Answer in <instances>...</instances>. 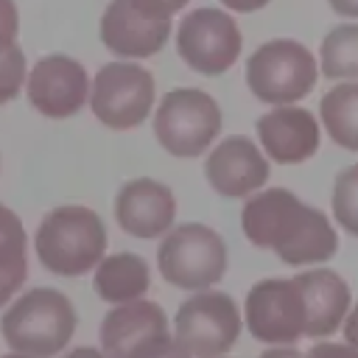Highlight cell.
<instances>
[{
  "label": "cell",
  "instance_id": "3957f363",
  "mask_svg": "<svg viewBox=\"0 0 358 358\" xmlns=\"http://www.w3.org/2000/svg\"><path fill=\"white\" fill-rule=\"evenodd\" d=\"M34 249L50 274L81 277L101 263L106 252V227L95 210L62 204L39 221Z\"/></svg>",
  "mask_w": 358,
  "mask_h": 358
},
{
  "label": "cell",
  "instance_id": "7402d4cb",
  "mask_svg": "<svg viewBox=\"0 0 358 358\" xmlns=\"http://www.w3.org/2000/svg\"><path fill=\"white\" fill-rule=\"evenodd\" d=\"M333 218L344 232L358 238V162L338 171L333 185Z\"/></svg>",
  "mask_w": 358,
  "mask_h": 358
},
{
  "label": "cell",
  "instance_id": "f1b7e54d",
  "mask_svg": "<svg viewBox=\"0 0 358 358\" xmlns=\"http://www.w3.org/2000/svg\"><path fill=\"white\" fill-rule=\"evenodd\" d=\"M224 8L235 11V14H252V11H260L266 8L271 0H218Z\"/></svg>",
  "mask_w": 358,
  "mask_h": 358
},
{
  "label": "cell",
  "instance_id": "484cf974",
  "mask_svg": "<svg viewBox=\"0 0 358 358\" xmlns=\"http://www.w3.org/2000/svg\"><path fill=\"white\" fill-rule=\"evenodd\" d=\"M305 358H358V350L350 344H338V341H319L308 350Z\"/></svg>",
  "mask_w": 358,
  "mask_h": 358
},
{
  "label": "cell",
  "instance_id": "8992f818",
  "mask_svg": "<svg viewBox=\"0 0 358 358\" xmlns=\"http://www.w3.org/2000/svg\"><path fill=\"white\" fill-rule=\"evenodd\" d=\"M316 56L296 39H268L246 59V87L271 106L302 101L316 87Z\"/></svg>",
  "mask_w": 358,
  "mask_h": 358
},
{
  "label": "cell",
  "instance_id": "ba28073f",
  "mask_svg": "<svg viewBox=\"0 0 358 358\" xmlns=\"http://www.w3.org/2000/svg\"><path fill=\"white\" fill-rule=\"evenodd\" d=\"M173 338L190 358H221L241 338V310L224 291L190 294L173 316Z\"/></svg>",
  "mask_w": 358,
  "mask_h": 358
},
{
  "label": "cell",
  "instance_id": "30bf717a",
  "mask_svg": "<svg viewBox=\"0 0 358 358\" xmlns=\"http://www.w3.org/2000/svg\"><path fill=\"white\" fill-rule=\"evenodd\" d=\"M243 322L255 341L271 347H291L305 336L308 313L294 277H268L249 288L243 302Z\"/></svg>",
  "mask_w": 358,
  "mask_h": 358
},
{
  "label": "cell",
  "instance_id": "52a82bcc",
  "mask_svg": "<svg viewBox=\"0 0 358 358\" xmlns=\"http://www.w3.org/2000/svg\"><path fill=\"white\" fill-rule=\"evenodd\" d=\"M157 98L154 76L134 62H106L90 84V109L101 126L126 131L145 123Z\"/></svg>",
  "mask_w": 358,
  "mask_h": 358
},
{
  "label": "cell",
  "instance_id": "5b68a950",
  "mask_svg": "<svg viewBox=\"0 0 358 358\" xmlns=\"http://www.w3.org/2000/svg\"><path fill=\"white\" fill-rule=\"evenodd\" d=\"M157 266L165 282L182 291H204L227 271V243L207 224L171 227L157 246Z\"/></svg>",
  "mask_w": 358,
  "mask_h": 358
},
{
  "label": "cell",
  "instance_id": "d6a6232c",
  "mask_svg": "<svg viewBox=\"0 0 358 358\" xmlns=\"http://www.w3.org/2000/svg\"><path fill=\"white\" fill-rule=\"evenodd\" d=\"M0 358H31V355H22V352H8V355H0Z\"/></svg>",
  "mask_w": 358,
  "mask_h": 358
},
{
  "label": "cell",
  "instance_id": "83f0119b",
  "mask_svg": "<svg viewBox=\"0 0 358 358\" xmlns=\"http://www.w3.org/2000/svg\"><path fill=\"white\" fill-rule=\"evenodd\" d=\"M341 330H344V344L358 350V305H350V310L341 322Z\"/></svg>",
  "mask_w": 358,
  "mask_h": 358
},
{
  "label": "cell",
  "instance_id": "7c38bea8",
  "mask_svg": "<svg viewBox=\"0 0 358 358\" xmlns=\"http://www.w3.org/2000/svg\"><path fill=\"white\" fill-rule=\"evenodd\" d=\"M171 39V20L154 17L131 0H109L101 14V42L120 59H148Z\"/></svg>",
  "mask_w": 358,
  "mask_h": 358
},
{
  "label": "cell",
  "instance_id": "2e32d148",
  "mask_svg": "<svg viewBox=\"0 0 358 358\" xmlns=\"http://www.w3.org/2000/svg\"><path fill=\"white\" fill-rule=\"evenodd\" d=\"M294 282L299 285L305 299V313H308L305 336L310 338L333 336L352 305V291L347 280L330 268H308V271H299Z\"/></svg>",
  "mask_w": 358,
  "mask_h": 358
},
{
  "label": "cell",
  "instance_id": "277c9868",
  "mask_svg": "<svg viewBox=\"0 0 358 358\" xmlns=\"http://www.w3.org/2000/svg\"><path fill=\"white\" fill-rule=\"evenodd\" d=\"M221 123L218 101L196 87L168 90L154 112V134L159 145L179 159L201 157L221 134Z\"/></svg>",
  "mask_w": 358,
  "mask_h": 358
},
{
  "label": "cell",
  "instance_id": "e0dca14e",
  "mask_svg": "<svg viewBox=\"0 0 358 358\" xmlns=\"http://www.w3.org/2000/svg\"><path fill=\"white\" fill-rule=\"evenodd\" d=\"M159 333H168V316L157 302H123L115 305L101 322V352L106 358H126L134 347Z\"/></svg>",
  "mask_w": 358,
  "mask_h": 358
},
{
  "label": "cell",
  "instance_id": "d6986e66",
  "mask_svg": "<svg viewBox=\"0 0 358 358\" xmlns=\"http://www.w3.org/2000/svg\"><path fill=\"white\" fill-rule=\"evenodd\" d=\"M28 277V235L20 215L0 204V308L22 288Z\"/></svg>",
  "mask_w": 358,
  "mask_h": 358
},
{
  "label": "cell",
  "instance_id": "4fadbf2b",
  "mask_svg": "<svg viewBox=\"0 0 358 358\" xmlns=\"http://www.w3.org/2000/svg\"><path fill=\"white\" fill-rule=\"evenodd\" d=\"M207 185L224 199H249L268 182V159L249 137L221 140L204 159Z\"/></svg>",
  "mask_w": 358,
  "mask_h": 358
},
{
  "label": "cell",
  "instance_id": "9c48e42d",
  "mask_svg": "<svg viewBox=\"0 0 358 358\" xmlns=\"http://www.w3.org/2000/svg\"><path fill=\"white\" fill-rule=\"evenodd\" d=\"M241 28L229 11L221 8H193L182 17L176 28V50L179 59L201 73V76H221L227 73L241 56Z\"/></svg>",
  "mask_w": 358,
  "mask_h": 358
},
{
  "label": "cell",
  "instance_id": "ac0fdd59",
  "mask_svg": "<svg viewBox=\"0 0 358 358\" xmlns=\"http://www.w3.org/2000/svg\"><path fill=\"white\" fill-rule=\"evenodd\" d=\"M151 285L148 263L134 252H115L103 255L101 263L92 268V288L98 299L109 305H123L143 299Z\"/></svg>",
  "mask_w": 358,
  "mask_h": 358
},
{
  "label": "cell",
  "instance_id": "6da1fadb",
  "mask_svg": "<svg viewBox=\"0 0 358 358\" xmlns=\"http://www.w3.org/2000/svg\"><path fill=\"white\" fill-rule=\"evenodd\" d=\"M241 227L249 243L271 249L288 266L327 263L338 249L330 218L285 187L252 193L241 210Z\"/></svg>",
  "mask_w": 358,
  "mask_h": 358
},
{
  "label": "cell",
  "instance_id": "5bb4252c",
  "mask_svg": "<svg viewBox=\"0 0 358 358\" xmlns=\"http://www.w3.org/2000/svg\"><path fill=\"white\" fill-rule=\"evenodd\" d=\"M176 218V199L168 185L140 176L129 179L115 196V221L131 238H162Z\"/></svg>",
  "mask_w": 358,
  "mask_h": 358
},
{
  "label": "cell",
  "instance_id": "4316f807",
  "mask_svg": "<svg viewBox=\"0 0 358 358\" xmlns=\"http://www.w3.org/2000/svg\"><path fill=\"white\" fill-rule=\"evenodd\" d=\"M131 3L140 6L143 11L154 14V17H165V20H171V17L179 14L190 0H131Z\"/></svg>",
  "mask_w": 358,
  "mask_h": 358
},
{
  "label": "cell",
  "instance_id": "f546056e",
  "mask_svg": "<svg viewBox=\"0 0 358 358\" xmlns=\"http://www.w3.org/2000/svg\"><path fill=\"white\" fill-rule=\"evenodd\" d=\"M330 8L338 14V17H347V20H358V0H327Z\"/></svg>",
  "mask_w": 358,
  "mask_h": 358
},
{
  "label": "cell",
  "instance_id": "603a6c76",
  "mask_svg": "<svg viewBox=\"0 0 358 358\" xmlns=\"http://www.w3.org/2000/svg\"><path fill=\"white\" fill-rule=\"evenodd\" d=\"M25 78H28V64L22 48L11 45L0 50V106L14 101L20 90H25Z\"/></svg>",
  "mask_w": 358,
  "mask_h": 358
},
{
  "label": "cell",
  "instance_id": "7a4b0ae2",
  "mask_svg": "<svg viewBox=\"0 0 358 358\" xmlns=\"http://www.w3.org/2000/svg\"><path fill=\"white\" fill-rule=\"evenodd\" d=\"M78 324V313L73 302L48 285L31 288L20 294L3 313L0 330L3 341L11 352H22L31 358H53L59 355Z\"/></svg>",
  "mask_w": 358,
  "mask_h": 358
},
{
  "label": "cell",
  "instance_id": "1f68e13d",
  "mask_svg": "<svg viewBox=\"0 0 358 358\" xmlns=\"http://www.w3.org/2000/svg\"><path fill=\"white\" fill-rule=\"evenodd\" d=\"M64 358H106L101 350H95V347H76V350H70Z\"/></svg>",
  "mask_w": 358,
  "mask_h": 358
},
{
  "label": "cell",
  "instance_id": "d4e9b609",
  "mask_svg": "<svg viewBox=\"0 0 358 358\" xmlns=\"http://www.w3.org/2000/svg\"><path fill=\"white\" fill-rule=\"evenodd\" d=\"M20 34V11L14 0H0V50L17 45Z\"/></svg>",
  "mask_w": 358,
  "mask_h": 358
},
{
  "label": "cell",
  "instance_id": "cb8c5ba5",
  "mask_svg": "<svg viewBox=\"0 0 358 358\" xmlns=\"http://www.w3.org/2000/svg\"><path fill=\"white\" fill-rule=\"evenodd\" d=\"M126 358H190V352L168 333H159L148 341H143L140 347H134Z\"/></svg>",
  "mask_w": 358,
  "mask_h": 358
},
{
  "label": "cell",
  "instance_id": "9a60e30c",
  "mask_svg": "<svg viewBox=\"0 0 358 358\" xmlns=\"http://www.w3.org/2000/svg\"><path fill=\"white\" fill-rule=\"evenodd\" d=\"M255 131L263 145V154L280 165H299L310 159L322 140L316 115L294 103L274 106L271 112L260 115Z\"/></svg>",
  "mask_w": 358,
  "mask_h": 358
},
{
  "label": "cell",
  "instance_id": "44dd1931",
  "mask_svg": "<svg viewBox=\"0 0 358 358\" xmlns=\"http://www.w3.org/2000/svg\"><path fill=\"white\" fill-rule=\"evenodd\" d=\"M319 73L333 81H358V22L336 25L319 45Z\"/></svg>",
  "mask_w": 358,
  "mask_h": 358
},
{
  "label": "cell",
  "instance_id": "4dcf8cb0",
  "mask_svg": "<svg viewBox=\"0 0 358 358\" xmlns=\"http://www.w3.org/2000/svg\"><path fill=\"white\" fill-rule=\"evenodd\" d=\"M257 358H305V355L299 350H294V347H268Z\"/></svg>",
  "mask_w": 358,
  "mask_h": 358
},
{
  "label": "cell",
  "instance_id": "8fae6325",
  "mask_svg": "<svg viewBox=\"0 0 358 358\" xmlns=\"http://www.w3.org/2000/svg\"><path fill=\"white\" fill-rule=\"evenodd\" d=\"M25 95L39 115L64 120L78 115L90 101V76L73 56L48 53L28 70Z\"/></svg>",
  "mask_w": 358,
  "mask_h": 358
},
{
  "label": "cell",
  "instance_id": "ffe728a7",
  "mask_svg": "<svg viewBox=\"0 0 358 358\" xmlns=\"http://www.w3.org/2000/svg\"><path fill=\"white\" fill-rule=\"evenodd\" d=\"M319 117L327 137L358 154V81H341L319 101Z\"/></svg>",
  "mask_w": 358,
  "mask_h": 358
}]
</instances>
